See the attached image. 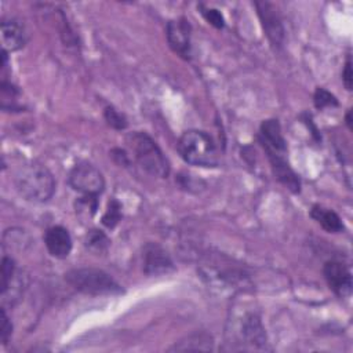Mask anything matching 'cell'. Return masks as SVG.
Wrapping results in <instances>:
<instances>
[{
  "label": "cell",
  "mask_w": 353,
  "mask_h": 353,
  "mask_svg": "<svg viewBox=\"0 0 353 353\" xmlns=\"http://www.w3.org/2000/svg\"><path fill=\"white\" fill-rule=\"evenodd\" d=\"M14 185L25 200L33 203L48 201L55 190V181L51 171L37 161L19 167L14 175Z\"/></svg>",
  "instance_id": "6da1fadb"
},
{
  "label": "cell",
  "mask_w": 353,
  "mask_h": 353,
  "mask_svg": "<svg viewBox=\"0 0 353 353\" xmlns=\"http://www.w3.org/2000/svg\"><path fill=\"white\" fill-rule=\"evenodd\" d=\"M176 149L181 157L192 165L216 167L219 163L215 143L204 131H185L176 143Z\"/></svg>",
  "instance_id": "7a4b0ae2"
},
{
  "label": "cell",
  "mask_w": 353,
  "mask_h": 353,
  "mask_svg": "<svg viewBox=\"0 0 353 353\" xmlns=\"http://www.w3.org/2000/svg\"><path fill=\"white\" fill-rule=\"evenodd\" d=\"M125 141L131 148L135 160L146 172L160 178L168 176V161L156 142L148 134L137 131L130 134Z\"/></svg>",
  "instance_id": "3957f363"
},
{
  "label": "cell",
  "mask_w": 353,
  "mask_h": 353,
  "mask_svg": "<svg viewBox=\"0 0 353 353\" xmlns=\"http://www.w3.org/2000/svg\"><path fill=\"white\" fill-rule=\"evenodd\" d=\"M65 280L77 291L88 295H114L123 292L121 285L106 272L95 268H77L65 274Z\"/></svg>",
  "instance_id": "277c9868"
},
{
  "label": "cell",
  "mask_w": 353,
  "mask_h": 353,
  "mask_svg": "<svg viewBox=\"0 0 353 353\" xmlns=\"http://www.w3.org/2000/svg\"><path fill=\"white\" fill-rule=\"evenodd\" d=\"M68 182L72 189L83 194H99L105 188V178L102 172L91 163H77L69 172Z\"/></svg>",
  "instance_id": "5b68a950"
},
{
  "label": "cell",
  "mask_w": 353,
  "mask_h": 353,
  "mask_svg": "<svg viewBox=\"0 0 353 353\" xmlns=\"http://www.w3.org/2000/svg\"><path fill=\"white\" fill-rule=\"evenodd\" d=\"M255 7L270 44L276 48H281L284 44V28L277 8L269 1H256Z\"/></svg>",
  "instance_id": "8992f818"
},
{
  "label": "cell",
  "mask_w": 353,
  "mask_h": 353,
  "mask_svg": "<svg viewBox=\"0 0 353 353\" xmlns=\"http://www.w3.org/2000/svg\"><path fill=\"white\" fill-rule=\"evenodd\" d=\"M190 23L185 18L172 19L167 23V41L171 50L185 59L190 58Z\"/></svg>",
  "instance_id": "52a82bcc"
},
{
  "label": "cell",
  "mask_w": 353,
  "mask_h": 353,
  "mask_svg": "<svg viewBox=\"0 0 353 353\" xmlns=\"http://www.w3.org/2000/svg\"><path fill=\"white\" fill-rule=\"evenodd\" d=\"M143 272L149 276H160L174 270V263L167 251L156 243H148L142 252Z\"/></svg>",
  "instance_id": "ba28073f"
},
{
  "label": "cell",
  "mask_w": 353,
  "mask_h": 353,
  "mask_svg": "<svg viewBox=\"0 0 353 353\" xmlns=\"http://www.w3.org/2000/svg\"><path fill=\"white\" fill-rule=\"evenodd\" d=\"M328 287L339 296H347L352 291L350 270L338 261H328L323 269Z\"/></svg>",
  "instance_id": "9c48e42d"
},
{
  "label": "cell",
  "mask_w": 353,
  "mask_h": 353,
  "mask_svg": "<svg viewBox=\"0 0 353 353\" xmlns=\"http://www.w3.org/2000/svg\"><path fill=\"white\" fill-rule=\"evenodd\" d=\"M0 37H1L3 51H6V52L18 51L28 41V33H26L23 23H21L15 18L1 21Z\"/></svg>",
  "instance_id": "30bf717a"
},
{
  "label": "cell",
  "mask_w": 353,
  "mask_h": 353,
  "mask_svg": "<svg viewBox=\"0 0 353 353\" xmlns=\"http://www.w3.org/2000/svg\"><path fill=\"white\" fill-rule=\"evenodd\" d=\"M259 142L262 143L265 152L281 153V154L287 153V143L281 134L280 123L276 119L265 120L261 124Z\"/></svg>",
  "instance_id": "8fae6325"
},
{
  "label": "cell",
  "mask_w": 353,
  "mask_h": 353,
  "mask_svg": "<svg viewBox=\"0 0 353 353\" xmlns=\"http://www.w3.org/2000/svg\"><path fill=\"white\" fill-rule=\"evenodd\" d=\"M44 244L54 258L63 259L72 251V237L63 226H51L46 230Z\"/></svg>",
  "instance_id": "7c38bea8"
},
{
  "label": "cell",
  "mask_w": 353,
  "mask_h": 353,
  "mask_svg": "<svg viewBox=\"0 0 353 353\" xmlns=\"http://www.w3.org/2000/svg\"><path fill=\"white\" fill-rule=\"evenodd\" d=\"M268 159L270 161L272 170L274 176L291 192L298 193L301 190V181L298 178V175L292 171V168L290 167L285 154H280V153H272V152H266Z\"/></svg>",
  "instance_id": "4fadbf2b"
},
{
  "label": "cell",
  "mask_w": 353,
  "mask_h": 353,
  "mask_svg": "<svg viewBox=\"0 0 353 353\" xmlns=\"http://www.w3.org/2000/svg\"><path fill=\"white\" fill-rule=\"evenodd\" d=\"M241 332L244 339L255 346H263L266 343V334L262 323L256 314H248L241 327Z\"/></svg>",
  "instance_id": "5bb4252c"
},
{
  "label": "cell",
  "mask_w": 353,
  "mask_h": 353,
  "mask_svg": "<svg viewBox=\"0 0 353 353\" xmlns=\"http://www.w3.org/2000/svg\"><path fill=\"white\" fill-rule=\"evenodd\" d=\"M310 216L327 232L339 233L343 230V223L336 212L323 208L320 205H313L310 210Z\"/></svg>",
  "instance_id": "9a60e30c"
},
{
  "label": "cell",
  "mask_w": 353,
  "mask_h": 353,
  "mask_svg": "<svg viewBox=\"0 0 353 353\" xmlns=\"http://www.w3.org/2000/svg\"><path fill=\"white\" fill-rule=\"evenodd\" d=\"M212 347V339L207 334H193L189 335L185 341L178 342L172 350L186 352V350H210Z\"/></svg>",
  "instance_id": "2e32d148"
},
{
  "label": "cell",
  "mask_w": 353,
  "mask_h": 353,
  "mask_svg": "<svg viewBox=\"0 0 353 353\" xmlns=\"http://www.w3.org/2000/svg\"><path fill=\"white\" fill-rule=\"evenodd\" d=\"M98 210V196L97 194H83L74 201L76 215L81 221L91 219Z\"/></svg>",
  "instance_id": "e0dca14e"
},
{
  "label": "cell",
  "mask_w": 353,
  "mask_h": 353,
  "mask_svg": "<svg viewBox=\"0 0 353 353\" xmlns=\"http://www.w3.org/2000/svg\"><path fill=\"white\" fill-rule=\"evenodd\" d=\"M84 245L95 252V254H101L105 252L108 250V247L110 245V240L109 237L99 229H91L84 239Z\"/></svg>",
  "instance_id": "ac0fdd59"
},
{
  "label": "cell",
  "mask_w": 353,
  "mask_h": 353,
  "mask_svg": "<svg viewBox=\"0 0 353 353\" xmlns=\"http://www.w3.org/2000/svg\"><path fill=\"white\" fill-rule=\"evenodd\" d=\"M1 296L8 292V290L12 288L15 284V276H17V266L12 258L3 256L1 259Z\"/></svg>",
  "instance_id": "d6986e66"
},
{
  "label": "cell",
  "mask_w": 353,
  "mask_h": 353,
  "mask_svg": "<svg viewBox=\"0 0 353 353\" xmlns=\"http://www.w3.org/2000/svg\"><path fill=\"white\" fill-rule=\"evenodd\" d=\"M120 219H121V204L116 199H112L108 203L105 214L102 215V223L106 228L113 229L120 222Z\"/></svg>",
  "instance_id": "ffe728a7"
},
{
  "label": "cell",
  "mask_w": 353,
  "mask_h": 353,
  "mask_svg": "<svg viewBox=\"0 0 353 353\" xmlns=\"http://www.w3.org/2000/svg\"><path fill=\"white\" fill-rule=\"evenodd\" d=\"M103 116H105L106 123H108L110 127L116 128V130H124V128L127 127V119L124 117V114L120 113L119 110H116V109L112 108V106L105 108Z\"/></svg>",
  "instance_id": "44dd1931"
},
{
  "label": "cell",
  "mask_w": 353,
  "mask_h": 353,
  "mask_svg": "<svg viewBox=\"0 0 353 353\" xmlns=\"http://www.w3.org/2000/svg\"><path fill=\"white\" fill-rule=\"evenodd\" d=\"M313 102H314V106L317 109H324V108H328V106H336L338 105L336 98L331 92H328L327 90H324L321 87H319L314 91Z\"/></svg>",
  "instance_id": "7402d4cb"
},
{
  "label": "cell",
  "mask_w": 353,
  "mask_h": 353,
  "mask_svg": "<svg viewBox=\"0 0 353 353\" xmlns=\"http://www.w3.org/2000/svg\"><path fill=\"white\" fill-rule=\"evenodd\" d=\"M201 14L207 19V22L211 23L212 26H215L218 29H222L225 26V19L216 8H203Z\"/></svg>",
  "instance_id": "603a6c76"
},
{
  "label": "cell",
  "mask_w": 353,
  "mask_h": 353,
  "mask_svg": "<svg viewBox=\"0 0 353 353\" xmlns=\"http://www.w3.org/2000/svg\"><path fill=\"white\" fill-rule=\"evenodd\" d=\"M12 334V324L6 313L4 309H1V319H0V339H1V343L6 345L10 339Z\"/></svg>",
  "instance_id": "cb8c5ba5"
},
{
  "label": "cell",
  "mask_w": 353,
  "mask_h": 353,
  "mask_svg": "<svg viewBox=\"0 0 353 353\" xmlns=\"http://www.w3.org/2000/svg\"><path fill=\"white\" fill-rule=\"evenodd\" d=\"M342 80H343V84L346 87V90H352V84H353V74H352V62H350V58L346 59V63H345V68H343V72H342Z\"/></svg>",
  "instance_id": "d4e9b609"
}]
</instances>
